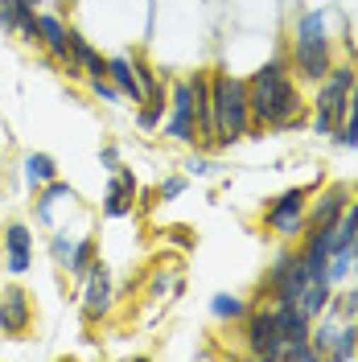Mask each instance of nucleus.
Masks as SVG:
<instances>
[{
    "label": "nucleus",
    "instance_id": "obj_19",
    "mask_svg": "<svg viewBox=\"0 0 358 362\" xmlns=\"http://www.w3.org/2000/svg\"><path fill=\"white\" fill-rule=\"evenodd\" d=\"M91 251H95V243H79V247L70 251V272H74V276H83V272H91Z\"/></svg>",
    "mask_w": 358,
    "mask_h": 362
},
{
    "label": "nucleus",
    "instance_id": "obj_6",
    "mask_svg": "<svg viewBox=\"0 0 358 362\" xmlns=\"http://www.w3.org/2000/svg\"><path fill=\"white\" fill-rule=\"evenodd\" d=\"M190 95H194V119H198V132L206 140H214V83L210 74H194L190 78Z\"/></svg>",
    "mask_w": 358,
    "mask_h": 362
},
{
    "label": "nucleus",
    "instance_id": "obj_7",
    "mask_svg": "<svg viewBox=\"0 0 358 362\" xmlns=\"http://www.w3.org/2000/svg\"><path fill=\"white\" fill-rule=\"evenodd\" d=\"M169 136H173V140H194V136H198L190 83H178V87H173V119H169Z\"/></svg>",
    "mask_w": 358,
    "mask_h": 362
},
{
    "label": "nucleus",
    "instance_id": "obj_11",
    "mask_svg": "<svg viewBox=\"0 0 358 362\" xmlns=\"http://www.w3.org/2000/svg\"><path fill=\"white\" fill-rule=\"evenodd\" d=\"M108 78H112L120 95H132V103H144V87H140V74L128 58H112L108 62Z\"/></svg>",
    "mask_w": 358,
    "mask_h": 362
},
{
    "label": "nucleus",
    "instance_id": "obj_13",
    "mask_svg": "<svg viewBox=\"0 0 358 362\" xmlns=\"http://www.w3.org/2000/svg\"><path fill=\"white\" fill-rule=\"evenodd\" d=\"M8 272H29V226H8Z\"/></svg>",
    "mask_w": 358,
    "mask_h": 362
},
{
    "label": "nucleus",
    "instance_id": "obj_12",
    "mask_svg": "<svg viewBox=\"0 0 358 362\" xmlns=\"http://www.w3.org/2000/svg\"><path fill=\"white\" fill-rule=\"evenodd\" d=\"M108 300H112V280L103 264H91V284H87V313L99 317L108 313Z\"/></svg>",
    "mask_w": 358,
    "mask_h": 362
},
{
    "label": "nucleus",
    "instance_id": "obj_18",
    "mask_svg": "<svg viewBox=\"0 0 358 362\" xmlns=\"http://www.w3.org/2000/svg\"><path fill=\"white\" fill-rule=\"evenodd\" d=\"M161 112H165V90H157V95L144 99V107H140V128H157Z\"/></svg>",
    "mask_w": 358,
    "mask_h": 362
},
{
    "label": "nucleus",
    "instance_id": "obj_24",
    "mask_svg": "<svg viewBox=\"0 0 358 362\" xmlns=\"http://www.w3.org/2000/svg\"><path fill=\"white\" fill-rule=\"evenodd\" d=\"M173 194H181V181H169V185H161V198H173Z\"/></svg>",
    "mask_w": 358,
    "mask_h": 362
},
{
    "label": "nucleus",
    "instance_id": "obj_8",
    "mask_svg": "<svg viewBox=\"0 0 358 362\" xmlns=\"http://www.w3.org/2000/svg\"><path fill=\"white\" fill-rule=\"evenodd\" d=\"M296 66H301L305 78H325L330 74V37L296 42Z\"/></svg>",
    "mask_w": 358,
    "mask_h": 362
},
{
    "label": "nucleus",
    "instance_id": "obj_3",
    "mask_svg": "<svg viewBox=\"0 0 358 362\" xmlns=\"http://www.w3.org/2000/svg\"><path fill=\"white\" fill-rule=\"evenodd\" d=\"M350 87H354V66H330V78L321 83V95H317V132L334 136L342 115H346V99H350Z\"/></svg>",
    "mask_w": 358,
    "mask_h": 362
},
{
    "label": "nucleus",
    "instance_id": "obj_10",
    "mask_svg": "<svg viewBox=\"0 0 358 362\" xmlns=\"http://www.w3.org/2000/svg\"><path fill=\"white\" fill-rule=\"evenodd\" d=\"M132 198H136V177H132V169H120L115 185L108 189V202H103L108 218H124V214L132 210Z\"/></svg>",
    "mask_w": 358,
    "mask_h": 362
},
{
    "label": "nucleus",
    "instance_id": "obj_23",
    "mask_svg": "<svg viewBox=\"0 0 358 362\" xmlns=\"http://www.w3.org/2000/svg\"><path fill=\"white\" fill-rule=\"evenodd\" d=\"M91 87H95V95H103V99H124V95H120V87H115V83H108V78H91Z\"/></svg>",
    "mask_w": 358,
    "mask_h": 362
},
{
    "label": "nucleus",
    "instance_id": "obj_1",
    "mask_svg": "<svg viewBox=\"0 0 358 362\" xmlns=\"http://www.w3.org/2000/svg\"><path fill=\"white\" fill-rule=\"evenodd\" d=\"M247 103H251V119L268 124V128H296L305 119V103L301 90L289 78L284 58H272L268 66H260L247 83Z\"/></svg>",
    "mask_w": 358,
    "mask_h": 362
},
{
    "label": "nucleus",
    "instance_id": "obj_22",
    "mask_svg": "<svg viewBox=\"0 0 358 362\" xmlns=\"http://www.w3.org/2000/svg\"><path fill=\"white\" fill-rule=\"evenodd\" d=\"M354 124H358V74H354V87H350V99H346V132H350Z\"/></svg>",
    "mask_w": 358,
    "mask_h": 362
},
{
    "label": "nucleus",
    "instance_id": "obj_4",
    "mask_svg": "<svg viewBox=\"0 0 358 362\" xmlns=\"http://www.w3.org/2000/svg\"><path fill=\"white\" fill-rule=\"evenodd\" d=\"M305 189H289V194H280L276 202L268 206V214H264V223L268 226H276L280 235H301L305 230Z\"/></svg>",
    "mask_w": 358,
    "mask_h": 362
},
{
    "label": "nucleus",
    "instance_id": "obj_17",
    "mask_svg": "<svg viewBox=\"0 0 358 362\" xmlns=\"http://www.w3.org/2000/svg\"><path fill=\"white\" fill-rule=\"evenodd\" d=\"M354 346H358V329H337L334 346H330V358H354Z\"/></svg>",
    "mask_w": 358,
    "mask_h": 362
},
{
    "label": "nucleus",
    "instance_id": "obj_20",
    "mask_svg": "<svg viewBox=\"0 0 358 362\" xmlns=\"http://www.w3.org/2000/svg\"><path fill=\"white\" fill-rule=\"evenodd\" d=\"M247 309H243V300L239 296H214V317H243Z\"/></svg>",
    "mask_w": 358,
    "mask_h": 362
},
{
    "label": "nucleus",
    "instance_id": "obj_15",
    "mask_svg": "<svg viewBox=\"0 0 358 362\" xmlns=\"http://www.w3.org/2000/svg\"><path fill=\"white\" fill-rule=\"evenodd\" d=\"M13 13H17V29L29 42H37V0H13Z\"/></svg>",
    "mask_w": 358,
    "mask_h": 362
},
{
    "label": "nucleus",
    "instance_id": "obj_16",
    "mask_svg": "<svg viewBox=\"0 0 358 362\" xmlns=\"http://www.w3.org/2000/svg\"><path fill=\"white\" fill-rule=\"evenodd\" d=\"M25 169H29V181H54V177H58L54 160L45 157V153H33V157L25 160Z\"/></svg>",
    "mask_w": 358,
    "mask_h": 362
},
{
    "label": "nucleus",
    "instance_id": "obj_2",
    "mask_svg": "<svg viewBox=\"0 0 358 362\" xmlns=\"http://www.w3.org/2000/svg\"><path fill=\"white\" fill-rule=\"evenodd\" d=\"M214 83V144H235L251 128V103H247V83L219 74Z\"/></svg>",
    "mask_w": 358,
    "mask_h": 362
},
{
    "label": "nucleus",
    "instance_id": "obj_14",
    "mask_svg": "<svg viewBox=\"0 0 358 362\" xmlns=\"http://www.w3.org/2000/svg\"><path fill=\"white\" fill-rule=\"evenodd\" d=\"M342 206H346V189L334 185V189L317 202V210H313V218H309V223H313V226L317 223H337V218H342Z\"/></svg>",
    "mask_w": 358,
    "mask_h": 362
},
{
    "label": "nucleus",
    "instance_id": "obj_21",
    "mask_svg": "<svg viewBox=\"0 0 358 362\" xmlns=\"http://www.w3.org/2000/svg\"><path fill=\"white\" fill-rule=\"evenodd\" d=\"M62 198L70 202V185H62V181H50V189H45V198H42V214H50V206L62 202Z\"/></svg>",
    "mask_w": 358,
    "mask_h": 362
},
{
    "label": "nucleus",
    "instance_id": "obj_5",
    "mask_svg": "<svg viewBox=\"0 0 358 362\" xmlns=\"http://www.w3.org/2000/svg\"><path fill=\"white\" fill-rule=\"evenodd\" d=\"M247 346H251L255 358H276V350L284 346L280 329H276V313L255 309V313L247 317Z\"/></svg>",
    "mask_w": 358,
    "mask_h": 362
},
{
    "label": "nucleus",
    "instance_id": "obj_9",
    "mask_svg": "<svg viewBox=\"0 0 358 362\" xmlns=\"http://www.w3.org/2000/svg\"><path fill=\"white\" fill-rule=\"evenodd\" d=\"M25 325H29V296L21 288H8L0 296V329L4 334H25Z\"/></svg>",
    "mask_w": 358,
    "mask_h": 362
}]
</instances>
